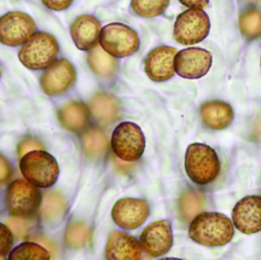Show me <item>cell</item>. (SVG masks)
<instances>
[{
  "label": "cell",
  "instance_id": "cell-18",
  "mask_svg": "<svg viewBox=\"0 0 261 260\" xmlns=\"http://www.w3.org/2000/svg\"><path fill=\"white\" fill-rule=\"evenodd\" d=\"M201 119L207 128L216 131L226 129L234 120L232 107L221 100L205 102L201 107Z\"/></svg>",
  "mask_w": 261,
  "mask_h": 260
},
{
  "label": "cell",
  "instance_id": "cell-29",
  "mask_svg": "<svg viewBox=\"0 0 261 260\" xmlns=\"http://www.w3.org/2000/svg\"><path fill=\"white\" fill-rule=\"evenodd\" d=\"M13 246V236L7 226L0 223V258L4 257Z\"/></svg>",
  "mask_w": 261,
  "mask_h": 260
},
{
  "label": "cell",
  "instance_id": "cell-9",
  "mask_svg": "<svg viewBox=\"0 0 261 260\" xmlns=\"http://www.w3.org/2000/svg\"><path fill=\"white\" fill-rule=\"evenodd\" d=\"M36 29L30 15L21 12H8L0 18V42L10 47L21 45L35 35Z\"/></svg>",
  "mask_w": 261,
  "mask_h": 260
},
{
  "label": "cell",
  "instance_id": "cell-28",
  "mask_svg": "<svg viewBox=\"0 0 261 260\" xmlns=\"http://www.w3.org/2000/svg\"><path fill=\"white\" fill-rule=\"evenodd\" d=\"M66 241L73 248H81L90 242V229L82 222H75L69 225L66 232Z\"/></svg>",
  "mask_w": 261,
  "mask_h": 260
},
{
  "label": "cell",
  "instance_id": "cell-33",
  "mask_svg": "<svg viewBox=\"0 0 261 260\" xmlns=\"http://www.w3.org/2000/svg\"><path fill=\"white\" fill-rule=\"evenodd\" d=\"M44 6L51 10L63 11L70 7L73 0H41Z\"/></svg>",
  "mask_w": 261,
  "mask_h": 260
},
{
  "label": "cell",
  "instance_id": "cell-10",
  "mask_svg": "<svg viewBox=\"0 0 261 260\" xmlns=\"http://www.w3.org/2000/svg\"><path fill=\"white\" fill-rule=\"evenodd\" d=\"M213 64V55L200 47L180 50L174 58L175 71L181 77L196 79L208 73Z\"/></svg>",
  "mask_w": 261,
  "mask_h": 260
},
{
  "label": "cell",
  "instance_id": "cell-16",
  "mask_svg": "<svg viewBox=\"0 0 261 260\" xmlns=\"http://www.w3.org/2000/svg\"><path fill=\"white\" fill-rule=\"evenodd\" d=\"M100 32V22L96 17L90 15L78 17L70 27L72 39L81 50H90L96 47Z\"/></svg>",
  "mask_w": 261,
  "mask_h": 260
},
{
  "label": "cell",
  "instance_id": "cell-14",
  "mask_svg": "<svg viewBox=\"0 0 261 260\" xmlns=\"http://www.w3.org/2000/svg\"><path fill=\"white\" fill-rule=\"evenodd\" d=\"M236 228L245 235L261 230V196L248 195L239 201L232 211Z\"/></svg>",
  "mask_w": 261,
  "mask_h": 260
},
{
  "label": "cell",
  "instance_id": "cell-11",
  "mask_svg": "<svg viewBox=\"0 0 261 260\" xmlns=\"http://www.w3.org/2000/svg\"><path fill=\"white\" fill-rule=\"evenodd\" d=\"M76 72L74 66L66 59L54 63L43 73L40 79L41 89L48 96H60L74 85Z\"/></svg>",
  "mask_w": 261,
  "mask_h": 260
},
{
  "label": "cell",
  "instance_id": "cell-6",
  "mask_svg": "<svg viewBox=\"0 0 261 260\" xmlns=\"http://www.w3.org/2000/svg\"><path fill=\"white\" fill-rule=\"evenodd\" d=\"M112 148L116 156L123 161H137L142 157L145 149V137L137 124L124 122L113 133Z\"/></svg>",
  "mask_w": 261,
  "mask_h": 260
},
{
  "label": "cell",
  "instance_id": "cell-15",
  "mask_svg": "<svg viewBox=\"0 0 261 260\" xmlns=\"http://www.w3.org/2000/svg\"><path fill=\"white\" fill-rule=\"evenodd\" d=\"M177 50L169 46H161L150 52L145 60L147 76L153 82H164L174 76V58Z\"/></svg>",
  "mask_w": 261,
  "mask_h": 260
},
{
  "label": "cell",
  "instance_id": "cell-8",
  "mask_svg": "<svg viewBox=\"0 0 261 260\" xmlns=\"http://www.w3.org/2000/svg\"><path fill=\"white\" fill-rule=\"evenodd\" d=\"M210 20L202 9H190L178 15L173 35L179 44L192 45L203 41L210 31Z\"/></svg>",
  "mask_w": 261,
  "mask_h": 260
},
{
  "label": "cell",
  "instance_id": "cell-22",
  "mask_svg": "<svg viewBox=\"0 0 261 260\" xmlns=\"http://www.w3.org/2000/svg\"><path fill=\"white\" fill-rule=\"evenodd\" d=\"M67 203L62 195L48 192L44 195L41 208V218L47 223H55L64 216Z\"/></svg>",
  "mask_w": 261,
  "mask_h": 260
},
{
  "label": "cell",
  "instance_id": "cell-21",
  "mask_svg": "<svg viewBox=\"0 0 261 260\" xmlns=\"http://www.w3.org/2000/svg\"><path fill=\"white\" fill-rule=\"evenodd\" d=\"M87 62L93 73L103 77L113 76L117 69V60L99 45L89 50Z\"/></svg>",
  "mask_w": 261,
  "mask_h": 260
},
{
  "label": "cell",
  "instance_id": "cell-3",
  "mask_svg": "<svg viewBox=\"0 0 261 260\" xmlns=\"http://www.w3.org/2000/svg\"><path fill=\"white\" fill-rule=\"evenodd\" d=\"M20 169L29 183L39 188L53 186L60 174L56 159L51 154L41 150L28 152L21 158Z\"/></svg>",
  "mask_w": 261,
  "mask_h": 260
},
{
  "label": "cell",
  "instance_id": "cell-24",
  "mask_svg": "<svg viewBox=\"0 0 261 260\" xmlns=\"http://www.w3.org/2000/svg\"><path fill=\"white\" fill-rule=\"evenodd\" d=\"M205 199L200 192L188 191L181 195L179 210L181 218L186 221L193 220L205 209Z\"/></svg>",
  "mask_w": 261,
  "mask_h": 260
},
{
  "label": "cell",
  "instance_id": "cell-17",
  "mask_svg": "<svg viewBox=\"0 0 261 260\" xmlns=\"http://www.w3.org/2000/svg\"><path fill=\"white\" fill-rule=\"evenodd\" d=\"M106 257L110 260H138L141 257V246L132 235L116 230L107 241Z\"/></svg>",
  "mask_w": 261,
  "mask_h": 260
},
{
  "label": "cell",
  "instance_id": "cell-5",
  "mask_svg": "<svg viewBox=\"0 0 261 260\" xmlns=\"http://www.w3.org/2000/svg\"><path fill=\"white\" fill-rule=\"evenodd\" d=\"M99 43L106 52L117 58L134 54L140 47L137 32L122 23H112L105 26L101 30Z\"/></svg>",
  "mask_w": 261,
  "mask_h": 260
},
{
  "label": "cell",
  "instance_id": "cell-13",
  "mask_svg": "<svg viewBox=\"0 0 261 260\" xmlns=\"http://www.w3.org/2000/svg\"><path fill=\"white\" fill-rule=\"evenodd\" d=\"M150 214L147 201L140 198H125L119 200L113 206V221L124 230H135L141 227Z\"/></svg>",
  "mask_w": 261,
  "mask_h": 260
},
{
  "label": "cell",
  "instance_id": "cell-7",
  "mask_svg": "<svg viewBox=\"0 0 261 260\" xmlns=\"http://www.w3.org/2000/svg\"><path fill=\"white\" fill-rule=\"evenodd\" d=\"M41 193L29 182L17 180L8 188L6 204L9 212L17 218H29L40 208Z\"/></svg>",
  "mask_w": 261,
  "mask_h": 260
},
{
  "label": "cell",
  "instance_id": "cell-1",
  "mask_svg": "<svg viewBox=\"0 0 261 260\" xmlns=\"http://www.w3.org/2000/svg\"><path fill=\"white\" fill-rule=\"evenodd\" d=\"M234 226L223 214L205 212L193 218L189 229L190 238L206 247H222L232 240Z\"/></svg>",
  "mask_w": 261,
  "mask_h": 260
},
{
  "label": "cell",
  "instance_id": "cell-2",
  "mask_svg": "<svg viewBox=\"0 0 261 260\" xmlns=\"http://www.w3.org/2000/svg\"><path fill=\"white\" fill-rule=\"evenodd\" d=\"M187 176L196 184L208 185L219 177L221 164L219 156L213 148L204 143H192L185 156Z\"/></svg>",
  "mask_w": 261,
  "mask_h": 260
},
{
  "label": "cell",
  "instance_id": "cell-27",
  "mask_svg": "<svg viewBox=\"0 0 261 260\" xmlns=\"http://www.w3.org/2000/svg\"><path fill=\"white\" fill-rule=\"evenodd\" d=\"M170 0H132L134 12L144 18H153L162 15L168 7Z\"/></svg>",
  "mask_w": 261,
  "mask_h": 260
},
{
  "label": "cell",
  "instance_id": "cell-4",
  "mask_svg": "<svg viewBox=\"0 0 261 260\" xmlns=\"http://www.w3.org/2000/svg\"><path fill=\"white\" fill-rule=\"evenodd\" d=\"M58 53L59 45L56 38L50 34L38 32L24 43L18 58L30 70H44L55 62Z\"/></svg>",
  "mask_w": 261,
  "mask_h": 260
},
{
  "label": "cell",
  "instance_id": "cell-12",
  "mask_svg": "<svg viewBox=\"0 0 261 260\" xmlns=\"http://www.w3.org/2000/svg\"><path fill=\"white\" fill-rule=\"evenodd\" d=\"M142 250L152 257L168 253L173 244L171 224L167 220L155 221L147 225L140 238Z\"/></svg>",
  "mask_w": 261,
  "mask_h": 260
},
{
  "label": "cell",
  "instance_id": "cell-25",
  "mask_svg": "<svg viewBox=\"0 0 261 260\" xmlns=\"http://www.w3.org/2000/svg\"><path fill=\"white\" fill-rule=\"evenodd\" d=\"M239 27L242 35L248 40L261 38V12L256 8L245 9L239 17Z\"/></svg>",
  "mask_w": 261,
  "mask_h": 260
},
{
  "label": "cell",
  "instance_id": "cell-36",
  "mask_svg": "<svg viewBox=\"0 0 261 260\" xmlns=\"http://www.w3.org/2000/svg\"><path fill=\"white\" fill-rule=\"evenodd\" d=\"M0 79H1V69H0Z\"/></svg>",
  "mask_w": 261,
  "mask_h": 260
},
{
  "label": "cell",
  "instance_id": "cell-35",
  "mask_svg": "<svg viewBox=\"0 0 261 260\" xmlns=\"http://www.w3.org/2000/svg\"><path fill=\"white\" fill-rule=\"evenodd\" d=\"M245 1L248 2V3H256L260 2V0H245Z\"/></svg>",
  "mask_w": 261,
  "mask_h": 260
},
{
  "label": "cell",
  "instance_id": "cell-20",
  "mask_svg": "<svg viewBox=\"0 0 261 260\" xmlns=\"http://www.w3.org/2000/svg\"><path fill=\"white\" fill-rule=\"evenodd\" d=\"M90 108L95 120L101 125H110L120 114L119 100L108 93L96 95L90 102Z\"/></svg>",
  "mask_w": 261,
  "mask_h": 260
},
{
  "label": "cell",
  "instance_id": "cell-32",
  "mask_svg": "<svg viewBox=\"0 0 261 260\" xmlns=\"http://www.w3.org/2000/svg\"><path fill=\"white\" fill-rule=\"evenodd\" d=\"M42 148V145L39 141L35 139L29 138L21 142V145L18 146V152L19 156H22L29 151L41 149Z\"/></svg>",
  "mask_w": 261,
  "mask_h": 260
},
{
  "label": "cell",
  "instance_id": "cell-26",
  "mask_svg": "<svg viewBox=\"0 0 261 260\" xmlns=\"http://www.w3.org/2000/svg\"><path fill=\"white\" fill-rule=\"evenodd\" d=\"M10 260H48V251L39 244L35 243L24 242L15 247L11 251Z\"/></svg>",
  "mask_w": 261,
  "mask_h": 260
},
{
  "label": "cell",
  "instance_id": "cell-19",
  "mask_svg": "<svg viewBox=\"0 0 261 260\" xmlns=\"http://www.w3.org/2000/svg\"><path fill=\"white\" fill-rule=\"evenodd\" d=\"M60 123L71 132L84 131L90 121V110L85 104L73 101L63 105L58 111Z\"/></svg>",
  "mask_w": 261,
  "mask_h": 260
},
{
  "label": "cell",
  "instance_id": "cell-23",
  "mask_svg": "<svg viewBox=\"0 0 261 260\" xmlns=\"http://www.w3.org/2000/svg\"><path fill=\"white\" fill-rule=\"evenodd\" d=\"M83 147L87 155L99 158L108 151V138L105 133L97 128H92L84 133L82 138Z\"/></svg>",
  "mask_w": 261,
  "mask_h": 260
},
{
  "label": "cell",
  "instance_id": "cell-31",
  "mask_svg": "<svg viewBox=\"0 0 261 260\" xmlns=\"http://www.w3.org/2000/svg\"><path fill=\"white\" fill-rule=\"evenodd\" d=\"M12 175V168L9 160L0 154V186L6 184Z\"/></svg>",
  "mask_w": 261,
  "mask_h": 260
},
{
  "label": "cell",
  "instance_id": "cell-34",
  "mask_svg": "<svg viewBox=\"0 0 261 260\" xmlns=\"http://www.w3.org/2000/svg\"><path fill=\"white\" fill-rule=\"evenodd\" d=\"M184 6L191 9H202L208 6L210 0H179Z\"/></svg>",
  "mask_w": 261,
  "mask_h": 260
},
{
  "label": "cell",
  "instance_id": "cell-30",
  "mask_svg": "<svg viewBox=\"0 0 261 260\" xmlns=\"http://www.w3.org/2000/svg\"><path fill=\"white\" fill-rule=\"evenodd\" d=\"M6 224L10 227L12 232L20 239L25 238L29 227H30V223L24 221V220L18 219V218H10L8 220Z\"/></svg>",
  "mask_w": 261,
  "mask_h": 260
}]
</instances>
